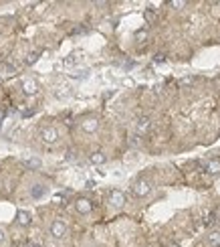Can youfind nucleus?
Segmentation results:
<instances>
[{"instance_id": "obj_1", "label": "nucleus", "mask_w": 220, "mask_h": 247, "mask_svg": "<svg viewBox=\"0 0 220 247\" xmlns=\"http://www.w3.org/2000/svg\"><path fill=\"white\" fill-rule=\"evenodd\" d=\"M150 193V182L147 180H137L135 184H133V194H137V197H143V194Z\"/></svg>"}, {"instance_id": "obj_2", "label": "nucleus", "mask_w": 220, "mask_h": 247, "mask_svg": "<svg viewBox=\"0 0 220 247\" xmlns=\"http://www.w3.org/2000/svg\"><path fill=\"white\" fill-rule=\"evenodd\" d=\"M65 231H67V225H65L63 221H55V223L51 225V233H53L55 237H63Z\"/></svg>"}, {"instance_id": "obj_3", "label": "nucleus", "mask_w": 220, "mask_h": 247, "mask_svg": "<svg viewBox=\"0 0 220 247\" xmlns=\"http://www.w3.org/2000/svg\"><path fill=\"white\" fill-rule=\"evenodd\" d=\"M40 134H43L44 142H55V140H57V132H55L53 128H47V130H43Z\"/></svg>"}, {"instance_id": "obj_4", "label": "nucleus", "mask_w": 220, "mask_h": 247, "mask_svg": "<svg viewBox=\"0 0 220 247\" xmlns=\"http://www.w3.org/2000/svg\"><path fill=\"white\" fill-rule=\"evenodd\" d=\"M77 211L79 213H89V211H91V203H89L87 199H79L77 201Z\"/></svg>"}, {"instance_id": "obj_5", "label": "nucleus", "mask_w": 220, "mask_h": 247, "mask_svg": "<svg viewBox=\"0 0 220 247\" xmlns=\"http://www.w3.org/2000/svg\"><path fill=\"white\" fill-rule=\"evenodd\" d=\"M111 203L117 205V207H121V205H123V194L119 193V190H113V193H111Z\"/></svg>"}, {"instance_id": "obj_6", "label": "nucleus", "mask_w": 220, "mask_h": 247, "mask_svg": "<svg viewBox=\"0 0 220 247\" xmlns=\"http://www.w3.org/2000/svg\"><path fill=\"white\" fill-rule=\"evenodd\" d=\"M210 245L212 247H220V233H212L210 235Z\"/></svg>"}, {"instance_id": "obj_7", "label": "nucleus", "mask_w": 220, "mask_h": 247, "mask_svg": "<svg viewBox=\"0 0 220 247\" xmlns=\"http://www.w3.org/2000/svg\"><path fill=\"white\" fill-rule=\"evenodd\" d=\"M18 219H20V225H28L30 223L28 213H25V211H20V213H18Z\"/></svg>"}, {"instance_id": "obj_8", "label": "nucleus", "mask_w": 220, "mask_h": 247, "mask_svg": "<svg viewBox=\"0 0 220 247\" xmlns=\"http://www.w3.org/2000/svg\"><path fill=\"white\" fill-rule=\"evenodd\" d=\"M91 160H93V162H95V164H101V162H103V160H105V156H103V154H101V152H95V154H93V156H91Z\"/></svg>"}, {"instance_id": "obj_9", "label": "nucleus", "mask_w": 220, "mask_h": 247, "mask_svg": "<svg viewBox=\"0 0 220 247\" xmlns=\"http://www.w3.org/2000/svg\"><path fill=\"white\" fill-rule=\"evenodd\" d=\"M44 194V186H36V189H32V197L34 199H39V197H43Z\"/></svg>"}, {"instance_id": "obj_10", "label": "nucleus", "mask_w": 220, "mask_h": 247, "mask_svg": "<svg viewBox=\"0 0 220 247\" xmlns=\"http://www.w3.org/2000/svg\"><path fill=\"white\" fill-rule=\"evenodd\" d=\"M208 170H210V172H218V170H220V162H210V164H208Z\"/></svg>"}, {"instance_id": "obj_11", "label": "nucleus", "mask_w": 220, "mask_h": 247, "mask_svg": "<svg viewBox=\"0 0 220 247\" xmlns=\"http://www.w3.org/2000/svg\"><path fill=\"white\" fill-rule=\"evenodd\" d=\"M34 91V85L32 83H26V93H32Z\"/></svg>"}, {"instance_id": "obj_12", "label": "nucleus", "mask_w": 220, "mask_h": 247, "mask_svg": "<svg viewBox=\"0 0 220 247\" xmlns=\"http://www.w3.org/2000/svg\"><path fill=\"white\" fill-rule=\"evenodd\" d=\"M0 241H2V233H0Z\"/></svg>"}]
</instances>
